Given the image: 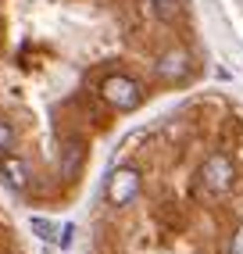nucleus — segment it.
<instances>
[{"label": "nucleus", "instance_id": "nucleus-6", "mask_svg": "<svg viewBox=\"0 0 243 254\" xmlns=\"http://www.w3.org/2000/svg\"><path fill=\"white\" fill-rule=\"evenodd\" d=\"M82 158H86V143L82 140H64L61 143V176L75 179L79 168H82Z\"/></svg>", "mask_w": 243, "mask_h": 254}, {"label": "nucleus", "instance_id": "nucleus-8", "mask_svg": "<svg viewBox=\"0 0 243 254\" xmlns=\"http://www.w3.org/2000/svg\"><path fill=\"white\" fill-rule=\"evenodd\" d=\"M32 233H36L40 240H47V244H61V226H54L43 215H32Z\"/></svg>", "mask_w": 243, "mask_h": 254}, {"label": "nucleus", "instance_id": "nucleus-1", "mask_svg": "<svg viewBox=\"0 0 243 254\" xmlns=\"http://www.w3.org/2000/svg\"><path fill=\"white\" fill-rule=\"evenodd\" d=\"M197 183H200V190H207L211 197H225L233 190V183H236V165L229 154H222V150H215V154H207L204 165H200V172H197Z\"/></svg>", "mask_w": 243, "mask_h": 254}, {"label": "nucleus", "instance_id": "nucleus-4", "mask_svg": "<svg viewBox=\"0 0 243 254\" xmlns=\"http://www.w3.org/2000/svg\"><path fill=\"white\" fill-rule=\"evenodd\" d=\"M0 179H4L11 190H25L29 186V179H32V168H29V161L25 158H18V154H0Z\"/></svg>", "mask_w": 243, "mask_h": 254}, {"label": "nucleus", "instance_id": "nucleus-10", "mask_svg": "<svg viewBox=\"0 0 243 254\" xmlns=\"http://www.w3.org/2000/svg\"><path fill=\"white\" fill-rule=\"evenodd\" d=\"M229 254H243V226L233 233V244H229Z\"/></svg>", "mask_w": 243, "mask_h": 254}, {"label": "nucleus", "instance_id": "nucleus-9", "mask_svg": "<svg viewBox=\"0 0 243 254\" xmlns=\"http://www.w3.org/2000/svg\"><path fill=\"white\" fill-rule=\"evenodd\" d=\"M11 147H14V129L7 118H0V154H7Z\"/></svg>", "mask_w": 243, "mask_h": 254}, {"label": "nucleus", "instance_id": "nucleus-2", "mask_svg": "<svg viewBox=\"0 0 243 254\" xmlns=\"http://www.w3.org/2000/svg\"><path fill=\"white\" fill-rule=\"evenodd\" d=\"M100 97L108 100L115 111H136L143 104V86L125 72H115V75H108L100 82Z\"/></svg>", "mask_w": 243, "mask_h": 254}, {"label": "nucleus", "instance_id": "nucleus-3", "mask_svg": "<svg viewBox=\"0 0 243 254\" xmlns=\"http://www.w3.org/2000/svg\"><path fill=\"white\" fill-rule=\"evenodd\" d=\"M140 186H143V176L140 168L132 165H122L108 176V186H104V193H108V204L111 208H129L136 197H140Z\"/></svg>", "mask_w": 243, "mask_h": 254}, {"label": "nucleus", "instance_id": "nucleus-7", "mask_svg": "<svg viewBox=\"0 0 243 254\" xmlns=\"http://www.w3.org/2000/svg\"><path fill=\"white\" fill-rule=\"evenodd\" d=\"M147 7H150V14H154V18H158V22H165V25L179 22V14H182L179 0H147Z\"/></svg>", "mask_w": 243, "mask_h": 254}, {"label": "nucleus", "instance_id": "nucleus-5", "mask_svg": "<svg viewBox=\"0 0 243 254\" xmlns=\"http://www.w3.org/2000/svg\"><path fill=\"white\" fill-rule=\"evenodd\" d=\"M158 75L176 82V79H186L189 75V54L186 50H168V54L158 61Z\"/></svg>", "mask_w": 243, "mask_h": 254}]
</instances>
